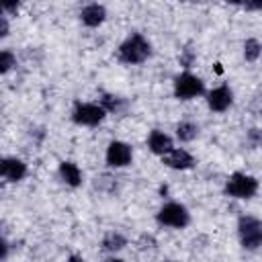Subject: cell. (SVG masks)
Returning a JSON list of instances; mask_svg holds the SVG:
<instances>
[{
	"label": "cell",
	"instance_id": "e0dca14e",
	"mask_svg": "<svg viewBox=\"0 0 262 262\" xmlns=\"http://www.w3.org/2000/svg\"><path fill=\"white\" fill-rule=\"evenodd\" d=\"M12 63H14L12 53H10V51H2V53H0V70H2V72H8Z\"/></svg>",
	"mask_w": 262,
	"mask_h": 262
},
{
	"label": "cell",
	"instance_id": "5b68a950",
	"mask_svg": "<svg viewBox=\"0 0 262 262\" xmlns=\"http://www.w3.org/2000/svg\"><path fill=\"white\" fill-rule=\"evenodd\" d=\"M158 221L170 227H184L188 223V211L178 203H168L160 209Z\"/></svg>",
	"mask_w": 262,
	"mask_h": 262
},
{
	"label": "cell",
	"instance_id": "ac0fdd59",
	"mask_svg": "<svg viewBox=\"0 0 262 262\" xmlns=\"http://www.w3.org/2000/svg\"><path fill=\"white\" fill-rule=\"evenodd\" d=\"M0 25H2V37L8 35V23H6V16H0Z\"/></svg>",
	"mask_w": 262,
	"mask_h": 262
},
{
	"label": "cell",
	"instance_id": "5bb4252c",
	"mask_svg": "<svg viewBox=\"0 0 262 262\" xmlns=\"http://www.w3.org/2000/svg\"><path fill=\"white\" fill-rule=\"evenodd\" d=\"M196 133H199L196 125H192V123H188V121H184V123H180V125L176 127V135H178L182 141H192V139L196 137Z\"/></svg>",
	"mask_w": 262,
	"mask_h": 262
},
{
	"label": "cell",
	"instance_id": "4fadbf2b",
	"mask_svg": "<svg viewBox=\"0 0 262 262\" xmlns=\"http://www.w3.org/2000/svg\"><path fill=\"white\" fill-rule=\"evenodd\" d=\"M59 174H61V178H63L70 186H78L80 180H82L80 168H78L76 164H72V162H61V166H59Z\"/></svg>",
	"mask_w": 262,
	"mask_h": 262
},
{
	"label": "cell",
	"instance_id": "8992f818",
	"mask_svg": "<svg viewBox=\"0 0 262 262\" xmlns=\"http://www.w3.org/2000/svg\"><path fill=\"white\" fill-rule=\"evenodd\" d=\"M104 108L102 104H92V102H82L74 108V121L80 125H96L104 119Z\"/></svg>",
	"mask_w": 262,
	"mask_h": 262
},
{
	"label": "cell",
	"instance_id": "30bf717a",
	"mask_svg": "<svg viewBox=\"0 0 262 262\" xmlns=\"http://www.w3.org/2000/svg\"><path fill=\"white\" fill-rule=\"evenodd\" d=\"M207 102H209V108H211V111H217V113L225 111V108L231 104V92H229V88H227V86L215 88L213 92H209Z\"/></svg>",
	"mask_w": 262,
	"mask_h": 262
},
{
	"label": "cell",
	"instance_id": "277c9868",
	"mask_svg": "<svg viewBox=\"0 0 262 262\" xmlns=\"http://www.w3.org/2000/svg\"><path fill=\"white\" fill-rule=\"evenodd\" d=\"M203 90H205V88H203L201 78H196V76H192V74H182V76H178L176 82H174V94H176V98H180V100L194 98V96L203 94Z\"/></svg>",
	"mask_w": 262,
	"mask_h": 262
},
{
	"label": "cell",
	"instance_id": "ba28073f",
	"mask_svg": "<svg viewBox=\"0 0 262 262\" xmlns=\"http://www.w3.org/2000/svg\"><path fill=\"white\" fill-rule=\"evenodd\" d=\"M162 162L168 168H174V170H186V168H192V164H194L192 156L188 151H184V149H172V151L164 154Z\"/></svg>",
	"mask_w": 262,
	"mask_h": 262
},
{
	"label": "cell",
	"instance_id": "7a4b0ae2",
	"mask_svg": "<svg viewBox=\"0 0 262 262\" xmlns=\"http://www.w3.org/2000/svg\"><path fill=\"white\" fill-rule=\"evenodd\" d=\"M256 190H258L256 178H252L248 174H242V172L231 174L227 184H225V192L229 196H235V199H250V196L256 194Z\"/></svg>",
	"mask_w": 262,
	"mask_h": 262
},
{
	"label": "cell",
	"instance_id": "d6986e66",
	"mask_svg": "<svg viewBox=\"0 0 262 262\" xmlns=\"http://www.w3.org/2000/svg\"><path fill=\"white\" fill-rule=\"evenodd\" d=\"M246 8H250V10H262V2H248Z\"/></svg>",
	"mask_w": 262,
	"mask_h": 262
},
{
	"label": "cell",
	"instance_id": "7c38bea8",
	"mask_svg": "<svg viewBox=\"0 0 262 262\" xmlns=\"http://www.w3.org/2000/svg\"><path fill=\"white\" fill-rule=\"evenodd\" d=\"M80 16H82V23H84V25L96 27V25H100V23L104 20L106 10H104V6H100V4H88V6L82 8Z\"/></svg>",
	"mask_w": 262,
	"mask_h": 262
},
{
	"label": "cell",
	"instance_id": "3957f363",
	"mask_svg": "<svg viewBox=\"0 0 262 262\" xmlns=\"http://www.w3.org/2000/svg\"><path fill=\"white\" fill-rule=\"evenodd\" d=\"M237 229H239V239H242L244 248L256 250L262 246V221H258L254 217H242Z\"/></svg>",
	"mask_w": 262,
	"mask_h": 262
},
{
	"label": "cell",
	"instance_id": "2e32d148",
	"mask_svg": "<svg viewBox=\"0 0 262 262\" xmlns=\"http://www.w3.org/2000/svg\"><path fill=\"white\" fill-rule=\"evenodd\" d=\"M102 246H104L106 250H121V248L125 246V237H123L121 233H108V235L104 237Z\"/></svg>",
	"mask_w": 262,
	"mask_h": 262
},
{
	"label": "cell",
	"instance_id": "52a82bcc",
	"mask_svg": "<svg viewBox=\"0 0 262 262\" xmlns=\"http://www.w3.org/2000/svg\"><path fill=\"white\" fill-rule=\"evenodd\" d=\"M106 162L115 168H123L131 162V147L123 141H113L106 149Z\"/></svg>",
	"mask_w": 262,
	"mask_h": 262
},
{
	"label": "cell",
	"instance_id": "6da1fadb",
	"mask_svg": "<svg viewBox=\"0 0 262 262\" xmlns=\"http://www.w3.org/2000/svg\"><path fill=\"white\" fill-rule=\"evenodd\" d=\"M151 53L149 43L143 39V35L133 33L129 39H125V43L119 47V59L123 63H141L143 59H147Z\"/></svg>",
	"mask_w": 262,
	"mask_h": 262
},
{
	"label": "cell",
	"instance_id": "8fae6325",
	"mask_svg": "<svg viewBox=\"0 0 262 262\" xmlns=\"http://www.w3.org/2000/svg\"><path fill=\"white\" fill-rule=\"evenodd\" d=\"M147 145H149V149H151L154 154H160V156H164V154L172 151V139H170V137H168L166 133L158 131V129L149 133Z\"/></svg>",
	"mask_w": 262,
	"mask_h": 262
},
{
	"label": "cell",
	"instance_id": "ffe728a7",
	"mask_svg": "<svg viewBox=\"0 0 262 262\" xmlns=\"http://www.w3.org/2000/svg\"><path fill=\"white\" fill-rule=\"evenodd\" d=\"M68 262H82V258H78V256H72Z\"/></svg>",
	"mask_w": 262,
	"mask_h": 262
},
{
	"label": "cell",
	"instance_id": "9c48e42d",
	"mask_svg": "<svg viewBox=\"0 0 262 262\" xmlns=\"http://www.w3.org/2000/svg\"><path fill=\"white\" fill-rule=\"evenodd\" d=\"M0 174H2L6 180L16 182V180H20V178L27 174V166H25L20 160H16V158H6V160H2V164H0Z\"/></svg>",
	"mask_w": 262,
	"mask_h": 262
},
{
	"label": "cell",
	"instance_id": "44dd1931",
	"mask_svg": "<svg viewBox=\"0 0 262 262\" xmlns=\"http://www.w3.org/2000/svg\"><path fill=\"white\" fill-rule=\"evenodd\" d=\"M108 262H123V260H117V258H115V260H108Z\"/></svg>",
	"mask_w": 262,
	"mask_h": 262
},
{
	"label": "cell",
	"instance_id": "9a60e30c",
	"mask_svg": "<svg viewBox=\"0 0 262 262\" xmlns=\"http://www.w3.org/2000/svg\"><path fill=\"white\" fill-rule=\"evenodd\" d=\"M262 53V45L256 41V39H248L246 43H244V55H246V59L248 61H254V59H258V55Z\"/></svg>",
	"mask_w": 262,
	"mask_h": 262
}]
</instances>
